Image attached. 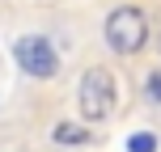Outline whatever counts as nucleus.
<instances>
[{
    "label": "nucleus",
    "mask_w": 161,
    "mask_h": 152,
    "mask_svg": "<svg viewBox=\"0 0 161 152\" xmlns=\"http://www.w3.org/2000/svg\"><path fill=\"white\" fill-rule=\"evenodd\" d=\"M127 152H157V135H153V131L131 135V139H127Z\"/></svg>",
    "instance_id": "39448f33"
},
{
    "label": "nucleus",
    "mask_w": 161,
    "mask_h": 152,
    "mask_svg": "<svg viewBox=\"0 0 161 152\" xmlns=\"http://www.w3.org/2000/svg\"><path fill=\"white\" fill-rule=\"evenodd\" d=\"M102 34H106V47H110L114 55H140L144 42H148V17H144V8H136V4H119L106 17Z\"/></svg>",
    "instance_id": "f257e3e1"
},
{
    "label": "nucleus",
    "mask_w": 161,
    "mask_h": 152,
    "mask_svg": "<svg viewBox=\"0 0 161 152\" xmlns=\"http://www.w3.org/2000/svg\"><path fill=\"white\" fill-rule=\"evenodd\" d=\"M51 139H55L59 148H80V144H89V131L80 127V123H55V127H51Z\"/></svg>",
    "instance_id": "20e7f679"
},
{
    "label": "nucleus",
    "mask_w": 161,
    "mask_h": 152,
    "mask_svg": "<svg viewBox=\"0 0 161 152\" xmlns=\"http://www.w3.org/2000/svg\"><path fill=\"white\" fill-rule=\"evenodd\" d=\"M13 59H17V68H21L25 76H34V80H51V76L59 72L55 47H51L47 38H38V34L17 38V42H13Z\"/></svg>",
    "instance_id": "7ed1b4c3"
},
{
    "label": "nucleus",
    "mask_w": 161,
    "mask_h": 152,
    "mask_svg": "<svg viewBox=\"0 0 161 152\" xmlns=\"http://www.w3.org/2000/svg\"><path fill=\"white\" fill-rule=\"evenodd\" d=\"M144 93H148V102H153V106H161V68H157V72H148Z\"/></svg>",
    "instance_id": "423d86ee"
},
{
    "label": "nucleus",
    "mask_w": 161,
    "mask_h": 152,
    "mask_svg": "<svg viewBox=\"0 0 161 152\" xmlns=\"http://www.w3.org/2000/svg\"><path fill=\"white\" fill-rule=\"evenodd\" d=\"M157 47H161V17H157Z\"/></svg>",
    "instance_id": "0eeeda50"
},
{
    "label": "nucleus",
    "mask_w": 161,
    "mask_h": 152,
    "mask_svg": "<svg viewBox=\"0 0 161 152\" xmlns=\"http://www.w3.org/2000/svg\"><path fill=\"white\" fill-rule=\"evenodd\" d=\"M114 102H119V93H114V76L106 72V68H89L85 76H80L76 85V106L80 114H85L89 123H106L114 114Z\"/></svg>",
    "instance_id": "f03ea898"
}]
</instances>
